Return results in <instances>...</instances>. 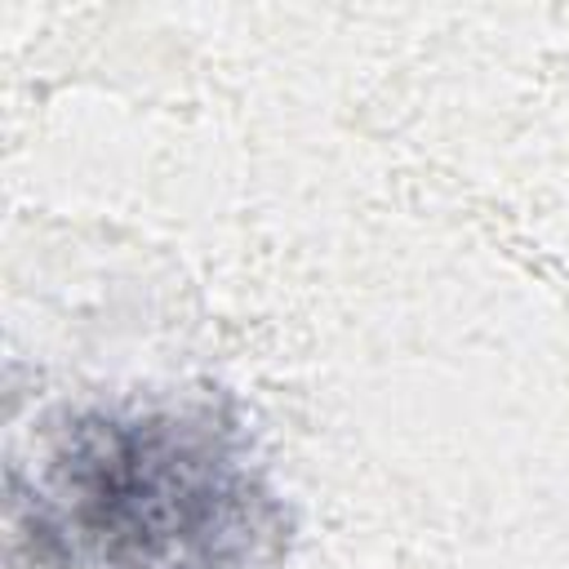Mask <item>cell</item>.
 Returning <instances> with one entry per match:
<instances>
[{
    "instance_id": "obj_1",
    "label": "cell",
    "mask_w": 569,
    "mask_h": 569,
    "mask_svg": "<svg viewBox=\"0 0 569 569\" xmlns=\"http://www.w3.org/2000/svg\"><path fill=\"white\" fill-rule=\"evenodd\" d=\"M271 498L213 409L76 413L53 431L13 529L40 569H249Z\"/></svg>"
}]
</instances>
